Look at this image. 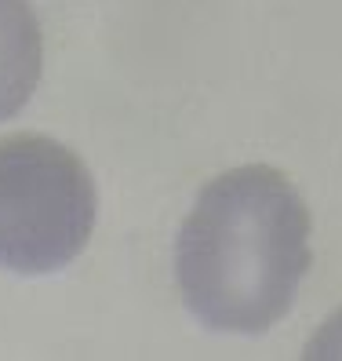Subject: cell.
<instances>
[{
  "label": "cell",
  "mask_w": 342,
  "mask_h": 361,
  "mask_svg": "<svg viewBox=\"0 0 342 361\" xmlns=\"http://www.w3.org/2000/svg\"><path fill=\"white\" fill-rule=\"evenodd\" d=\"M310 212L266 164L211 179L175 241L186 310L211 332L259 336L291 310L310 270Z\"/></svg>",
  "instance_id": "6da1fadb"
},
{
  "label": "cell",
  "mask_w": 342,
  "mask_h": 361,
  "mask_svg": "<svg viewBox=\"0 0 342 361\" xmlns=\"http://www.w3.org/2000/svg\"><path fill=\"white\" fill-rule=\"evenodd\" d=\"M95 226L84 161L48 135L0 139V267L40 278L70 267Z\"/></svg>",
  "instance_id": "7a4b0ae2"
},
{
  "label": "cell",
  "mask_w": 342,
  "mask_h": 361,
  "mask_svg": "<svg viewBox=\"0 0 342 361\" xmlns=\"http://www.w3.org/2000/svg\"><path fill=\"white\" fill-rule=\"evenodd\" d=\"M44 44L30 0H0V121L15 117L30 102Z\"/></svg>",
  "instance_id": "3957f363"
},
{
  "label": "cell",
  "mask_w": 342,
  "mask_h": 361,
  "mask_svg": "<svg viewBox=\"0 0 342 361\" xmlns=\"http://www.w3.org/2000/svg\"><path fill=\"white\" fill-rule=\"evenodd\" d=\"M306 357H342V310L328 317L324 329L306 343Z\"/></svg>",
  "instance_id": "277c9868"
}]
</instances>
